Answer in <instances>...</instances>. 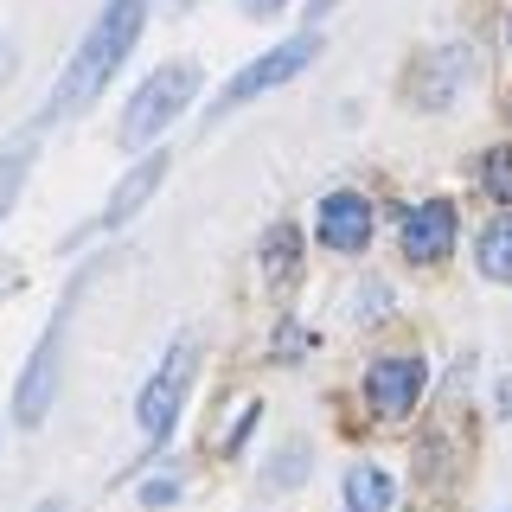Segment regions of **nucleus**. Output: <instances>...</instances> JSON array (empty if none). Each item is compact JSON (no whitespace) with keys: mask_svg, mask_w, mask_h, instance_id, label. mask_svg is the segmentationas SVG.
<instances>
[{"mask_svg":"<svg viewBox=\"0 0 512 512\" xmlns=\"http://www.w3.org/2000/svg\"><path fill=\"white\" fill-rule=\"evenodd\" d=\"M480 180H487V192L500 205H512V148H493L487 160H480Z\"/></svg>","mask_w":512,"mask_h":512,"instance_id":"obj_14","label":"nucleus"},{"mask_svg":"<svg viewBox=\"0 0 512 512\" xmlns=\"http://www.w3.org/2000/svg\"><path fill=\"white\" fill-rule=\"evenodd\" d=\"M282 0H244V13H256V20H263V13H276Z\"/></svg>","mask_w":512,"mask_h":512,"instance_id":"obj_16","label":"nucleus"},{"mask_svg":"<svg viewBox=\"0 0 512 512\" xmlns=\"http://www.w3.org/2000/svg\"><path fill=\"white\" fill-rule=\"evenodd\" d=\"M480 276L512 282V218H493L487 237H480Z\"/></svg>","mask_w":512,"mask_h":512,"instance_id":"obj_11","label":"nucleus"},{"mask_svg":"<svg viewBox=\"0 0 512 512\" xmlns=\"http://www.w3.org/2000/svg\"><path fill=\"white\" fill-rule=\"evenodd\" d=\"M301 263V237H295V224H276L269 231V244H263V269H269V282H288V269Z\"/></svg>","mask_w":512,"mask_h":512,"instance_id":"obj_12","label":"nucleus"},{"mask_svg":"<svg viewBox=\"0 0 512 512\" xmlns=\"http://www.w3.org/2000/svg\"><path fill=\"white\" fill-rule=\"evenodd\" d=\"M7 77H13V52H7V45H0V84H7Z\"/></svg>","mask_w":512,"mask_h":512,"instance_id":"obj_17","label":"nucleus"},{"mask_svg":"<svg viewBox=\"0 0 512 512\" xmlns=\"http://www.w3.org/2000/svg\"><path fill=\"white\" fill-rule=\"evenodd\" d=\"M192 90H199V71L192 64H160V71L128 96V116H122V148H141V141H154L160 128H167L180 109L192 103Z\"/></svg>","mask_w":512,"mask_h":512,"instance_id":"obj_2","label":"nucleus"},{"mask_svg":"<svg viewBox=\"0 0 512 512\" xmlns=\"http://www.w3.org/2000/svg\"><path fill=\"white\" fill-rule=\"evenodd\" d=\"M391 474L384 468H372V461H359V468H346V480H340V500H346V512H384L391 506Z\"/></svg>","mask_w":512,"mask_h":512,"instance_id":"obj_10","label":"nucleus"},{"mask_svg":"<svg viewBox=\"0 0 512 512\" xmlns=\"http://www.w3.org/2000/svg\"><path fill=\"white\" fill-rule=\"evenodd\" d=\"M333 7H340V0H314V13H333Z\"/></svg>","mask_w":512,"mask_h":512,"instance_id":"obj_19","label":"nucleus"},{"mask_svg":"<svg viewBox=\"0 0 512 512\" xmlns=\"http://www.w3.org/2000/svg\"><path fill=\"white\" fill-rule=\"evenodd\" d=\"M26 160H32V135H20L7 154H0V218H7L13 192H20V180H26Z\"/></svg>","mask_w":512,"mask_h":512,"instance_id":"obj_13","label":"nucleus"},{"mask_svg":"<svg viewBox=\"0 0 512 512\" xmlns=\"http://www.w3.org/2000/svg\"><path fill=\"white\" fill-rule=\"evenodd\" d=\"M365 237H372V205L359 192H327L320 199V244L352 256V250H365Z\"/></svg>","mask_w":512,"mask_h":512,"instance_id":"obj_7","label":"nucleus"},{"mask_svg":"<svg viewBox=\"0 0 512 512\" xmlns=\"http://www.w3.org/2000/svg\"><path fill=\"white\" fill-rule=\"evenodd\" d=\"M448 244H455V205L448 199H429L404 218V256L410 263H436V256H448Z\"/></svg>","mask_w":512,"mask_h":512,"instance_id":"obj_8","label":"nucleus"},{"mask_svg":"<svg viewBox=\"0 0 512 512\" xmlns=\"http://www.w3.org/2000/svg\"><path fill=\"white\" fill-rule=\"evenodd\" d=\"M160 173H167V154H148V160H141V167L128 173V180H122L116 192H109V205H103V224H109V231H116V224H128V218L141 212V205L154 199Z\"/></svg>","mask_w":512,"mask_h":512,"instance_id":"obj_9","label":"nucleus"},{"mask_svg":"<svg viewBox=\"0 0 512 512\" xmlns=\"http://www.w3.org/2000/svg\"><path fill=\"white\" fill-rule=\"evenodd\" d=\"M180 500V480H148V487H141V506H173Z\"/></svg>","mask_w":512,"mask_h":512,"instance_id":"obj_15","label":"nucleus"},{"mask_svg":"<svg viewBox=\"0 0 512 512\" xmlns=\"http://www.w3.org/2000/svg\"><path fill=\"white\" fill-rule=\"evenodd\" d=\"M500 416H512V378L500 384Z\"/></svg>","mask_w":512,"mask_h":512,"instance_id":"obj_18","label":"nucleus"},{"mask_svg":"<svg viewBox=\"0 0 512 512\" xmlns=\"http://www.w3.org/2000/svg\"><path fill=\"white\" fill-rule=\"evenodd\" d=\"M416 397H423V359H378L372 378H365V404H372V416H384V423H397V416L416 410Z\"/></svg>","mask_w":512,"mask_h":512,"instance_id":"obj_6","label":"nucleus"},{"mask_svg":"<svg viewBox=\"0 0 512 512\" xmlns=\"http://www.w3.org/2000/svg\"><path fill=\"white\" fill-rule=\"evenodd\" d=\"M64 320H71V301H64L58 320L45 327V340H39V352H32L26 378H20V391H13V416H20L26 429L45 416V404H52V384H58V346H64Z\"/></svg>","mask_w":512,"mask_h":512,"instance_id":"obj_5","label":"nucleus"},{"mask_svg":"<svg viewBox=\"0 0 512 512\" xmlns=\"http://www.w3.org/2000/svg\"><path fill=\"white\" fill-rule=\"evenodd\" d=\"M141 20H148V0H109L103 13H96L90 39L77 45L71 71H64V84L52 96V116H71V109H84L96 90L116 77V64L128 58V45L141 39Z\"/></svg>","mask_w":512,"mask_h":512,"instance_id":"obj_1","label":"nucleus"},{"mask_svg":"<svg viewBox=\"0 0 512 512\" xmlns=\"http://www.w3.org/2000/svg\"><path fill=\"white\" fill-rule=\"evenodd\" d=\"M32 512H64V506H58V500H45V506H32Z\"/></svg>","mask_w":512,"mask_h":512,"instance_id":"obj_20","label":"nucleus"},{"mask_svg":"<svg viewBox=\"0 0 512 512\" xmlns=\"http://www.w3.org/2000/svg\"><path fill=\"white\" fill-rule=\"evenodd\" d=\"M192 365H199V346L192 340H173V352L160 359V372L141 384V404H135V423L148 442H167L173 423H180V404H186V384H192Z\"/></svg>","mask_w":512,"mask_h":512,"instance_id":"obj_3","label":"nucleus"},{"mask_svg":"<svg viewBox=\"0 0 512 512\" xmlns=\"http://www.w3.org/2000/svg\"><path fill=\"white\" fill-rule=\"evenodd\" d=\"M314 52H320L314 32H301V39H288V45H276V52H263V58L250 64V71H237L231 84H224V96L212 103V116H231L237 103H250V96H263V90L288 84L295 71H308V64H314Z\"/></svg>","mask_w":512,"mask_h":512,"instance_id":"obj_4","label":"nucleus"}]
</instances>
